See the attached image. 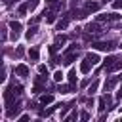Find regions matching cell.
Wrapping results in <instances>:
<instances>
[{"label": "cell", "instance_id": "6da1fadb", "mask_svg": "<svg viewBox=\"0 0 122 122\" xmlns=\"http://www.w3.org/2000/svg\"><path fill=\"white\" fill-rule=\"evenodd\" d=\"M21 92H23V88H21L19 84H10V86L6 88V92H4V99H6V105L13 103V101H15V97H19V95H21Z\"/></svg>", "mask_w": 122, "mask_h": 122}, {"label": "cell", "instance_id": "7a4b0ae2", "mask_svg": "<svg viewBox=\"0 0 122 122\" xmlns=\"http://www.w3.org/2000/svg\"><path fill=\"white\" fill-rule=\"evenodd\" d=\"M103 69H105V72L120 71V69H122V57H114V55L107 57V59H105V63H103Z\"/></svg>", "mask_w": 122, "mask_h": 122}, {"label": "cell", "instance_id": "3957f363", "mask_svg": "<svg viewBox=\"0 0 122 122\" xmlns=\"http://www.w3.org/2000/svg\"><path fill=\"white\" fill-rule=\"evenodd\" d=\"M92 48L99 50V51H112L116 48V42H112V40H99V42H93Z\"/></svg>", "mask_w": 122, "mask_h": 122}, {"label": "cell", "instance_id": "277c9868", "mask_svg": "<svg viewBox=\"0 0 122 122\" xmlns=\"http://www.w3.org/2000/svg\"><path fill=\"white\" fill-rule=\"evenodd\" d=\"M76 55H78V46H76V44H71V48H69L67 53H65V63L71 65V63L76 59Z\"/></svg>", "mask_w": 122, "mask_h": 122}, {"label": "cell", "instance_id": "5b68a950", "mask_svg": "<svg viewBox=\"0 0 122 122\" xmlns=\"http://www.w3.org/2000/svg\"><path fill=\"white\" fill-rule=\"evenodd\" d=\"M122 15H118V13H101V15H97V21L99 23H111V21H118Z\"/></svg>", "mask_w": 122, "mask_h": 122}, {"label": "cell", "instance_id": "8992f818", "mask_svg": "<svg viewBox=\"0 0 122 122\" xmlns=\"http://www.w3.org/2000/svg\"><path fill=\"white\" fill-rule=\"evenodd\" d=\"M19 112H21V103H19V101H13V103L8 105V116H10V118L17 116Z\"/></svg>", "mask_w": 122, "mask_h": 122}, {"label": "cell", "instance_id": "52a82bcc", "mask_svg": "<svg viewBox=\"0 0 122 122\" xmlns=\"http://www.w3.org/2000/svg\"><path fill=\"white\" fill-rule=\"evenodd\" d=\"M10 29H11V38L15 40V38L21 34V29H23V27H21L19 21H10Z\"/></svg>", "mask_w": 122, "mask_h": 122}, {"label": "cell", "instance_id": "ba28073f", "mask_svg": "<svg viewBox=\"0 0 122 122\" xmlns=\"http://www.w3.org/2000/svg\"><path fill=\"white\" fill-rule=\"evenodd\" d=\"M71 19H72V11H69V13H67V15H65V17H63V19L59 21V23H57V30H65Z\"/></svg>", "mask_w": 122, "mask_h": 122}, {"label": "cell", "instance_id": "9c48e42d", "mask_svg": "<svg viewBox=\"0 0 122 122\" xmlns=\"http://www.w3.org/2000/svg\"><path fill=\"white\" fill-rule=\"evenodd\" d=\"M29 72H30V71H29V67H27V65H23V63L15 67V74H17V76H21V78L29 76Z\"/></svg>", "mask_w": 122, "mask_h": 122}, {"label": "cell", "instance_id": "30bf717a", "mask_svg": "<svg viewBox=\"0 0 122 122\" xmlns=\"http://www.w3.org/2000/svg\"><path fill=\"white\" fill-rule=\"evenodd\" d=\"M105 109H107V111L111 109V97H109V95H103V97L99 99V111L103 112Z\"/></svg>", "mask_w": 122, "mask_h": 122}, {"label": "cell", "instance_id": "8fae6325", "mask_svg": "<svg viewBox=\"0 0 122 122\" xmlns=\"http://www.w3.org/2000/svg\"><path fill=\"white\" fill-rule=\"evenodd\" d=\"M92 67H95V65H93V63H92L88 57H84V61L80 63V71L86 74V72H90V71H92Z\"/></svg>", "mask_w": 122, "mask_h": 122}, {"label": "cell", "instance_id": "7c38bea8", "mask_svg": "<svg viewBox=\"0 0 122 122\" xmlns=\"http://www.w3.org/2000/svg\"><path fill=\"white\" fill-rule=\"evenodd\" d=\"M118 78H120V76H111V78L105 82V92H111V90L118 84Z\"/></svg>", "mask_w": 122, "mask_h": 122}, {"label": "cell", "instance_id": "4fadbf2b", "mask_svg": "<svg viewBox=\"0 0 122 122\" xmlns=\"http://www.w3.org/2000/svg\"><path fill=\"white\" fill-rule=\"evenodd\" d=\"M86 30H88V34H95V32H101V27H99V23H90L86 27Z\"/></svg>", "mask_w": 122, "mask_h": 122}, {"label": "cell", "instance_id": "5bb4252c", "mask_svg": "<svg viewBox=\"0 0 122 122\" xmlns=\"http://www.w3.org/2000/svg\"><path fill=\"white\" fill-rule=\"evenodd\" d=\"M74 90V84H59V92L61 93H69Z\"/></svg>", "mask_w": 122, "mask_h": 122}, {"label": "cell", "instance_id": "9a60e30c", "mask_svg": "<svg viewBox=\"0 0 122 122\" xmlns=\"http://www.w3.org/2000/svg\"><path fill=\"white\" fill-rule=\"evenodd\" d=\"M65 40H67V38H65L63 34H57V36H55V42H53V46H55V48H61V46L65 44Z\"/></svg>", "mask_w": 122, "mask_h": 122}, {"label": "cell", "instance_id": "2e32d148", "mask_svg": "<svg viewBox=\"0 0 122 122\" xmlns=\"http://www.w3.org/2000/svg\"><path fill=\"white\" fill-rule=\"evenodd\" d=\"M48 103H53V95H42L40 97V105H48Z\"/></svg>", "mask_w": 122, "mask_h": 122}, {"label": "cell", "instance_id": "e0dca14e", "mask_svg": "<svg viewBox=\"0 0 122 122\" xmlns=\"http://www.w3.org/2000/svg\"><path fill=\"white\" fill-rule=\"evenodd\" d=\"M86 10H88V11L92 13V11L99 10V4H97V2H88V4H86Z\"/></svg>", "mask_w": 122, "mask_h": 122}, {"label": "cell", "instance_id": "ac0fdd59", "mask_svg": "<svg viewBox=\"0 0 122 122\" xmlns=\"http://www.w3.org/2000/svg\"><path fill=\"white\" fill-rule=\"evenodd\" d=\"M86 57H88V59H90V61H92L93 65H97V63L101 61V59H99V55H97V53H92V51H90V53H88Z\"/></svg>", "mask_w": 122, "mask_h": 122}, {"label": "cell", "instance_id": "d6986e66", "mask_svg": "<svg viewBox=\"0 0 122 122\" xmlns=\"http://www.w3.org/2000/svg\"><path fill=\"white\" fill-rule=\"evenodd\" d=\"M29 57H30L32 61H38V50H36V48H32V50H29Z\"/></svg>", "mask_w": 122, "mask_h": 122}, {"label": "cell", "instance_id": "ffe728a7", "mask_svg": "<svg viewBox=\"0 0 122 122\" xmlns=\"http://www.w3.org/2000/svg\"><path fill=\"white\" fill-rule=\"evenodd\" d=\"M69 82H71V84H76V71H74V69L69 71Z\"/></svg>", "mask_w": 122, "mask_h": 122}, {"label": "cell", "instance_id": "44dd1931", "mask_svg": "<svg viewBox=\"0 0 122 122\" xmlns=\"http://www.w3.org/2000/svg\"><path fill=\"white\" fill-rule=\"evenodd\" d=\"M57 107H59V105H55V107H50L48 111H40V116H42V118H44V116H50V114H51V112H53Z\"/></svg>", "mask_w": 122, "mask_h": 122}, {"label": "cell", "instance_id": "7402d4cb", "mask_svg": "<svg viewBox=\"0 0 122 122\" xmlns=\"http://www.w3.org/2000/svg\"><path fill=\"white\" fill-rule=\"evenodd\" d=\"M97 86H99V82H97V80H93V82H92V84H90V88H88V93H90V95H92V93H93V92H95V90H97Z\"/></svg>", "mask_w": 122, "mask_h": 122}, {"label": "cell", "instance_id": "603a6c76", "mask_svg": "<svg viewBox=\"0 0 122 122\" xmlns=\"http://www.w3.org/2000/svg\"><path fill=\"white\" fill-rule=\"evenodd\" d=\"M36 6H38V0H27V8H29V11H32Z\"/></svg>", "mask_w": 122, "mask_h": 122}, {"label": "cell", "instance_id": "cb8c5ba5", "mask_svg": "<svg viewBox=\"0 0 122 122\" xmlns=\"http://www.w3.org/2000/svg\"><path fill=\"white\" fill-rule=\"evenodd\" d=\"M17 11H19V15H25V13H27V11H29V8H27V2H25V4H21V6H19V10H17Z\"/></svg>", "mask_w": 122, "mask_h": 122}, {"label": "cell", "instance_id": "d4e9b609", "mask_svg": "<svg viewBox=\"0 0 122 122\" xmlns=\"http://www.w3.org/2000/svg\"><path fill=\"white\" fill-rule=\"evenodd\" d=\"M36 30H38V29H36V27H32V29H29V30H27V38H29V40H30V38H32V36H34V34H36Z\"/></svg>", "mask_w": 122, "mask_h": 122}, {"label": "cell", "instance_id": "484cf974", "mask_svg": "<svg viewBox=\"0 0 122 122\" xmlns=\"http://www.w3.org/2000/svg\"><path fill=\"white\" fill-rule=\"evenodd\" d=\"M53 78H55V82H61V78H63V72H61V71H57V72L53 74Z\"/></svg>", "mask_w": 122, "mask_h": 122}, {"label": "cell", "instance_id": "4316f807", "mask_svg": "<svg viewBox=\"0 0 122 122\" xmlns=\"http://www.w3.org/2000/svg\"><path fill=\"white\" fill-rule=\"evenodd\" d=\"M38 72H40V74H48V69H46V65H40V67H38Z\"/></svg>", "mask_w": 122, "mask_h": 122}, {"label": "cell", "instance_id": "83f0119b", "mask_svg": "<svg viewBox=\"0 0 122 122\" xmlns=\"http://www.w3.org/2000/svg\"><path fill=\"white\" fill-rule=\"evenodd\" d=\"M80 118H82V120H88V118H90V112H88V111H82V112H80Z\"/></svg>", "mask_w": 122, "mask_h": 122}, {"label": "cell", "instance_id": "f1b7e54d", "mask_svg": "<svg viewBox=\"0 0 122 122\" xmlns=\"http://www.w3.org/2000/svg\"><path fill=\"white\" fill-rule=\"evenodd\" d=\"M76 116H78V114H76V112H72V114H69V116L65 118V122H71V120H76Z\"/></svg>", "mask_w": 122, "mask_h": 122}, {"label": "cell", "instance_id": "f546056e", "mask_svg": "<svg viewBox=\"0 0 122 122\" xmlns=\"http://www.w3.org/2000/svg\"><path fill=\"white\" fill-rule=\"evenodd\" d=\"M46 4L53 8V6H57V4H59V0H46Z\"/></svg>", "mask_w": 122, "mask_h": 122}, {"label": "cell", "instance_id": "4dcf8cb0", "mask_svg": "<svg viewBox=\"0 0 122 122\" xmlns=\"http://www.w3.org/2000/svg\"><path fill=\"white\" fill-rule=\"evenodd\" d=\"M29 118H30V116H29V114H21V116H19V122H27V120H29Z\"/></svg>", "mask_w": 122, "mask_h": 122}, {"label": "cell", "instance_id": "1f68e13d", "mask_svg": "<svg viewBox=\"0 0 122 122\" xmlns=\"http://www.w3.org/2000/svg\"><path fill=\"white\" fill-rule=\"evenodd\" d=\"M120 97H122V88H120V92L116 93V99H120Z\"/></svg>", "mask_w": 122, "mask_h": 122}, {"label": "cell", "instance_id": "d6a6232c", "mask_svg": "<svg viewBox=\"0 0 122 122\" xmlns=\"http://www.w3.org/2000/svg\"><path fill=\"white\" fill-rule=\"evenodd\" d=\"M120 111H122V107H120Z\"/></svg>", "mask_w": 122, "mask_h": 122}]
</instances>
